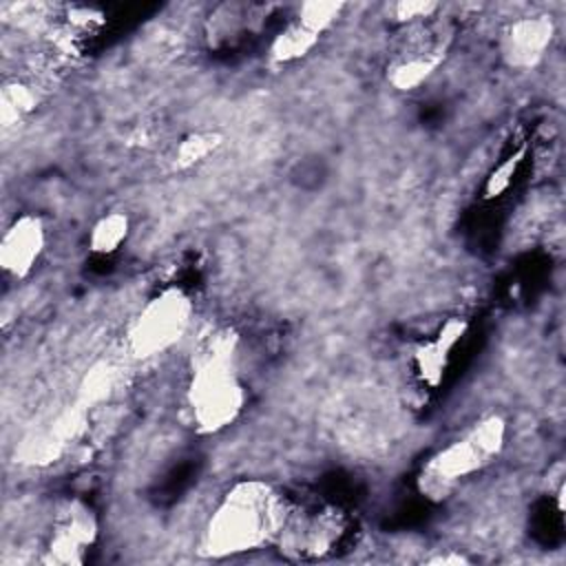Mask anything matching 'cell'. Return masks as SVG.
Returning <instances> with one entry per match:
<instances>
[{
	"label": "cell",
	"mask_w": 566,
	"mask_h": 566,
	"mask_svg": "<svg viewBox=\"0 0 566 566\" xmlns=\"http://www.w3.org/2000/svg\"><path fill=\"white\" fill-rule=\"evenodd\" d=\"M115 385V371L108 365L95 367L93 371L86 374L82 387H80V405L88 409V405L104 400Z\"/></svg>",
	"instance_id": "e0dca14e"
},
{
	"label": "cell",
	"mask_w": 566,
	"mask_h": 566,
	"mask_svg": "<svg viewBox=\"0 0 566 566\" xmlns=\"http://www.w3.org/2000/svg\"><path fill=\"white\" fill-rule=\"evenodd\" d=\"M343 9L345 2L340 0H307L298 7L296 22L314 31L316 35H323L340 18Z\"/></svg>",
	"instance_id": "9a60e30c"
},
{
	"label": "cell",
	"mask_w": 566,
	"mask_h": 566,
	"mask_svg": "<svg viewBox=\"0 0 566 566\" xmlns=\"http://www.w3.org/2000/svg\"><path fill=\"white\" fill-rule=\"evenodd\" d=\"M237 345L239 336L232 329H217L195 352L186 407L197 433L223 431L245 407V387L237 371Z\"/></svg>",
	"instance_id": "7a4b0ae2"
},
{
	"label": "cell",
	"mask_w": 566,
	"mask_h": 566,
	"mask_svg": "<svg viewBox=\"0 0 566 566\" xmlns=\"http://www.w3.org/2000/svg\"><path fill=\"white\" fill-rule=\"evenodd\" d=\"M345 533L347 524L338 511H316L310 515L287 513L276 542L287 559L316 562L336 553Z\"/></svg>",
	"instance_id": "8992f818"
},
{
	"label": "cell",
	"mask_w": 566,
	"mask_h": 566,
	"mask_svg": "<svg viewBox=\"0 0 566 566\" xmlns=\"http://www.w3.org/2000/svg\"><path fill=\"white\" fill-rule=\"evenodd\" d=\"M506 442V420L486 416L462 438L433 453L418 475L420 491L431 500H444L460 480L482 471L493 462Z\"/></svg>",
	"instance_id": "3957f363"
},
{
	"label": "cell",
	"mask_w": 566,
	"mask_h": 566,
	"mask_svg": "<svg viewBox=\"0 0 566 566\" xmlns=\"http://www.w3.org/2000/svg\"><path fill=\"white\" fill-rule=\"evenodd\" d=\"M436 11H438V2H431V0H400L394 4V18L400 24L424 20Z\"/></svg>",
	"instance_id": "ac0fdd59"
},
{
	"label": "cell",
	"mask_w": 566,
	"mask_h": 566,
	"mask_svg": "<svg viewBox=\"0 0 566 566\" xmlns=\"http://www.w3.org/2000/svg\"><path fill=\"white\" fill-rule=\"evenodd\" d=\"M46 248V228L38 214L15 217L0 239V265L13 279H27Z\"/></svg>",
	"instance_id": "ba28073f"
},
{
	"label": "cell",
	"mask_w": 566,
	"mask_h": 566,
	"mask_svg": "<svg viewBox=\"0 0 566 566\" xmlns=\"http://www.w3.org/2000/svg\"><path fill=\"white\" fill-rule=\"evenodd\" d=\"M429 564H467L469 559L464 555H458V553H444V555H438V557H431L427 559Z\"/></svg>",
	"instance_id": "ffe728a7"
},
{
	"label": "cell",
	"mask_w": 566,
	"mask_h": 566,
	"mask_svg": "<svg viewBox=\"0 0 566 566\" xmlns=\"http://www.w3.org/2000/svg\"><path fill=\"white\" fill-rule=\"evenodd\" d=\"M555 35V24L548 15H526L509 22L500 35V55L506 66L517 71L535 69Z\"/></svg>",
	"instance_id": "52a82bcc"
},
{
	"label": "cell",
	"mask_w": 566,
	"mask_h": 566,
	"mask_svg": "<svg viewBox=\"0 0 566 566\" xmlns=\"http://www.w3.org/2000/svg\"><path fill=\"white\" fill-rule=\"evenodd\" d=\"M287 517L281 495L261 480L234 484L210 513L199 555L223 559L276 542Z\"/></svg>",
	"instance_id": "6da1fadb"
},
{
	"label": "cell",
	"mask_w": 566,
	"mask_h": 566,
	"mask_svg": "<svg viewBox=\"0 0 566 566\" xmlns=\"http://www.w3.org/2000/svg\"><path fill=\"white\" fill-rule=\"evenodd\" d=\"M467 332H469V321L453 316L442 323V327L436 332V336L431 340L420 343L413 349V363H416L418 376L424 385L436 389L442 382L451 352L467 336Z\"/></svg>",
	"instance_id": "9c48e42d"
},
{
	"label": "cell",
	"mask_w": 566,
	"mask_h": 566,
	"mask_svg": "<svg viewBox=\"0 0 566 566\" xmlns=\"http://www.w3.org/2000/svg\"><path fill=\"white\" fill-rule=\"evenodd\" d=\"M321 35L305 29L296 20L287 24L283 31H279L270 44V62L274 64H290L301 57H305L316 44Z\"/></svg>",
	"instance_id": "7c38bea8"
},
{
	"label": "cell",
	"mask_w": 566,
	"mask_h": 566,
	"mask_svg": "<svg viewBox=\"0 0 566 566\" xmlns=\"http://www.w3.org/2000/svg\"><path fill=\"white\" fill-rule=\"evenodd\" d=\"M69 22L80 29H93V27L104 24V15H102V11H97L93 7H73L69 11Z\"/></svg>",
	"instance_id": "d6986e66"
},
{
	"label": "cell",
	"mask_w": 566,
	"mask_h": 566,
	"mask_svg": "<svg viewBox=\"0 0 566 566\" xmlns=\"http://www.w3.org/2000/svg\"><path fill=\"white\" fill-rule=\"evenodd\" d=\"M97 515L86 502L77 497L62 500L53 513V524L44 544L42 562L53 566L82 564L97 539Z\"/></svg>",
	"instance_id": "5b68a950"
},
{
	"label": "cell",
	"mask_w": 566,
	"mask_h": 566,
	"mask_svg": "<svg viewBox=\"0 0 566 566\" xmlns=\"http://www.w3.org/2000/svg\"><path fill=\"white\" fill-rule=\"evenodd\" d=\"M223 144V135L217 130H195L179 139L172 150V166L177 170H188L206 161L219 146Z\"/></svg>",
	"instance_id": "4fadbf2b"
},
{
	"label": "cell",
	"mask_w": 566,
	"mask_h": 566,
	"mask_svg": "<svg viewBox=\"0 0 566 566\" xmlns=\"http://www.w3.org/2000/svg\"><path fill=\"white\" fill-rule=\"evenodd\" d=\"M130 217L122 210L104 212L88 230V250L97 256L115 254L128 239Z\"/></svg>",
	"instance_id": "8fae6325"
},
{
	"label": "cell",
	"mask_w": 566,
	"mask_h": 566,
	"mask_svg": "<svg viewBox=\"0 0 566 566\" xmlns=\"http://www.w3.org/2000/svg\"><path fill=\"white\" fill-rule=\"evenodd\" d=\"M38 106V95L31 86L13 80L4 82L2 95H0V117L4 126L18 124L24 115H29Z\"/></svg>",
	"instance_id": "5bb4252c"
},
{
	"label": "cell",
	"mask_w": 566,
	"mask_h": 566,
	"mask_svg": "<svg viewBox=\"0 0 566 566\" xmlns=\"http://www.w3.org/2000/svg\"><path fill=\"white\" fill-rule=\"evenodd\" d=\"M192 321V301L181 287H166L135 314L128 327V352L148 360L179 343Z\"/></svg>",
	"instance_id": "277c9868"
},
{
	"label": "cell",
	"mask_w": 566,
	"mask_h": 566,
	"mask_svg": "<svg viewBox=\"0 0 566 566\" xmlns=\"http://www.w3.org/2000/svg\"><path fill=\"white\" fill-rule=\"evenodd\" d=\"M526 153H528V146L522 144L520 148H515L511 155H506V157L489 172V177H486V181H484V188H482V197H484V199H497V197H502V195L511 188V184H513V179H515V175H517L522 161L526 159Z\"/></svg>",
	"instance_id": "2e32d148"
},
{
	"label": "cell",
	"mask_w": 566,
	"mask_h": 566,
	"mask_svg": "<svg viewBox=\"0 0 566 566\" xmlns=\"http://www.w3.org/2000/svg\"><path fill=\"white\" fill-rule=\"evenodd\" d=\"M444 60V46H433L424 51H413L402 55L387 66V80L394 88L407 93L427 82Z\"/></svg>",
	"instance_id": "30bf717a"
}]
</instances>
